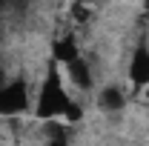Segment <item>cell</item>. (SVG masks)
<instances>
[{"label":"cell","instance_id":"7","mask_svg":"<svg viewBox=\"0 0 149 146\" xmlns=\"http://www.w3.org/2000/svg\"><path fill=\"white\" fill-rule=\"evenodd\" d=\"M63 120H66L69 126L80 123V120H83V106H80L77 100H69V106H66V112H63Z\"/></svg>","mask_w":149,"mask_h":146},{"label":"cell","instance_id":"10","mask_svg":"<svg viewBox=\"0 0 149 146\" xmlns=\"http://www.w3.org/2000/svg\"><path fill=\"white\" fill-rule=\"evenodd\" d=\"M146 12H149V0H146Z\"/></svg>","mask_w":149,"mask_h":146},{"label":"cell","instance_id":"4","mask_svg":"<svg viewBox=\"0 0 149 146\" xmlns=\"http://www.w3.org/2000/svg\"><path fill=\"white\" fill-rule=\"evenodd\" d=\"M126 77H129L132 89H143L149 83V46L143 43V46H138L135 52H132L129 57V69H126Z\"/></svg>","mask_w":149,"mask_h":146},{"label":"cell","instance_id":"1","mask_svg":"<svg viewBox=\"0 0 149 146\" xmlns=\"http://www.w3.org/2000/svg\"><path fill=\"white\" fill-rule=\"evenodd\" d=\"M69 100H72V97H69L66 83H63V72H60V66H52L49 72L43 74L40 86H37L35 120H55V117H63Z\"/></svg>","mask_w":149,"mask_h":146},{"label":"cell","instance_id":"9","mask_svg":"<svg viewBox=\"0 0 149 146\" xmlns=\"http://www.w3.org/2000/svg\"><path fill=\"white\" fill-rule=\"evenodd\" d=\"M6 80H9V72H6V66L0 63V83H6Z\"/></svg>","mask_w":149,"mask_h":146},{"label":"cell","instance_id":"3","mask_svg":"<svg viewBox=\"0 0 149 146\" xmlns=\"http://www.w3.org/2000/svg\"><path fill=\"white\" fill-rule=\"evenodd\" d=\"M63 74H66V80L72 83L74 89H80V92H89V89L95 86L92 66H89V60H86L83 55H77L74 60L63 63Z\"/></svg>","mask_w":149,"mask_h":146},{"label":"cell","instance_id":"2","mask_svg":"<svg viewBox=\"0 0 149 146\" xmlns=\"http://www.w3.org/2000/svg\"><path fill=\"white\" fill-rule=\"evenodd\" d=\"M32 106V97H29V83L26 77H12L6 83H0V117L12 120L26 115Z\"/></svg>","mask_w":149,"mask_h":146},{"label":"cell","instance_id":"11","mask_svg":"<svg viewBox=\"0 0 149 146\" xmlns=\"http://www.w3.org/2000/svg\"><path fill=\"white\" fill-rule=\"evenodd\" d=\"M83 3H92V0H83Z\"/></svg>","mask_w":149,"mask_h":146},{"label":"cell","instance_id":"8","mask_svg":"<svg viewBox=\"0 0 149 146\" xmlns=\"http://www.w3.org/2000/svg\"><path fill=\"white\" fill-rule=\"evenodd\" d=\"M89 17H92V12H89V3H83V0H74V3H72V20H74V23H86Z\"/></svg>","mask_w":149,"mask_h":146},{"label":"cell","instance_id":"5","mask_svg":"<svg viewBox=\"0 0 149 146\" xmlns=\"http://www.w3.org/2000/svg\"><path fill=\"white\" fill-rule=\"evenodd\" d=\"M80 55V46H77V37L72 32H66V35H57L52 40V57H55L57 66H63V63H69L74 57Z\"/></svg>","mask_w":149,"mask_h":146},{"label":"cell","instance_id":"6","mask_svg":"<svg viewBox=\"0 0 149 146\" xmlns=\"http://www.w3.org/2000/svg\"><path fill=\"white\" fill-rule=\"evenodd\" d=\"M97 106L103 112H120L126 106V92L120 89L118 83H109V86H103V89L97 92Z\"/></svg>","mask_w":149,"mask_h":146}]
</instances>
